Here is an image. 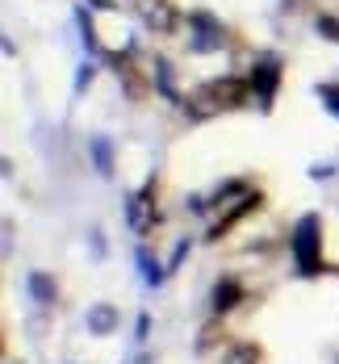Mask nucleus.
<instances>
[{
    "mask_svg": "<svg viewBox=\"0 0 339 364\" xmlns=\"http://www.w3.org/2000/svg\"><path fill=\"white\" fill-rule=\"evenodd\" d=\"M260 205H264V193L252 181H226V184L214 188L210 201H188V210H197V214L214 210V218L205 226V243H222L226 235L239 230L243 218H252Z\"/></svg>",
    "mask_w": 339,
    "mask_h": 364,
    "instance_id": "obj_1",
    "label": "nucleus"
},
{
    "mask_svg": "<svg viewBox=\"0 0 339 364\" xmlns=\"http://www.w3.org/2000/svg\"><path fill=\"white\" fill-rule=\"evenodd\" d=\"M252 101V84L239 80V75H214V80H201L193 92L185 97V117L188 122H210L218 113H235Z\"/></svg>",
    "mask_w": 339,
    "mask_h": 364,
    "instance_id": "obj_2",
    "label": "nucleus"
},
{
    "mask_svg": "<svg viewBox=\"0 0 339 364\" xmlns=\"http://www.w3.org/2000/svg\"><path fill=\"white\" fill-rule=\"evenodd\" d=\"M289 255H294V272L301 281H314L323 272H335V264L323 259V218L318 214H301L289 230Z\"/></svg>",
    "mask_w": 339,
    "mask_h": 364,
    "instance_id": "obj_3",
    "label": "nucleus"
},
{
    "mask_svg": "<svg viewBox=\"0 0 339 364\" xmlns=\"http://www.w3.org/2000/svg\"><path fill=\"white\" fill-rule=\"evenodd\" d=\"M126 222H130V230L139 239H147L151 230L163 222V214H159V176H147L143 188H134L126 197Z\"/></svg>",
    "mask_w": 339,
    "mask_h": 364,
    "instance_id": "obj_4",
    "label": "nucleus"
},
{
    "mask_svg": "<svg viewBox=\"0 0 339 364\" xmlns=\"http://www.w3.org/2000/svg\"><path fill=\"white\" fill-rule=\"evenodd\" d=\"M281 80H285V63H281L272 50H260V55H256V63H252L247 84H252V97H256V105H260L264 113H272V105H276Z\"/></svg>",
    "mask_w": 339,
    "mask_h": 364,
    "instance_id": "obj_5",
    "label": "nucleus"
},
{
    "mask_svg": "<svg viewBox=\"0 0 339 364\" xmlns=\"http://www.w3.org/2000/svg\"><path fill=\"white\" fill-rule=\"evenodd\" d=\"M113 72H117V84H122V92L130 97V101H147L151 92H155V80L147 75V68L139 63V55L134 50H117V55H109Z\"/></svg>",
    "mask_w": 339,
    "mask_h": 364,
    "instance_id": "obj_6",
    "label": "nucleus"
},
{
    "mask_svg": "<svg viewBox=\"0 0 339 364\" xmlns=\"http://www.w3.org/2000/svg\"><path fill=\"white\" fill-rule=\"evenodd\" d=\"M222 21L214 17V13H205V9H193L188 13V50L193 55H214V50H222Z\"/></svg>",
    "mask_w": 339,
    "mask_h": 364,
    "instance_id": "obj_7",
    "label": "nucleus"
},
{
    "mask_svg": "<svg viewBox=\"0 0 339 364\" xmlns=\"http://www.w3.org/2000/svg\"><path fill=\"white\" fill-rule=\"evenodd\" d=\"M226 343H230V331H226V318L222 314H210L201 331L193 335V356L197 360H210V356H222Z\"/></svg>",
    "mask_w": 339,
    "mask_h": 364,
    "instance_id": "obj_8",
    "label": "nucleus"
},
{
    "mask_svg": "<svg viewBox=\"0 0 339 364\" xmlns=\"http://www.w3.org/2000/svg\"><path fill=\"white\" fill-rule=\"evenodd\" d=\"M134 4V13L143 17V26L155 30V34H172L176 26H181V9L172 4V0H130Z\"/></svg>",
    "mask_w": 339,
    "mask_h": 364,
    "instance_id": "obj_9",
    "label": "nucleus"
},
{
    "mask_svg": "<svg viewBox=\"0 0 339 364\" xmlns=\"http://www.w3.org/2000/svg\"><path fill=\"white\" fill-rule=\"evenodd\" d=\"M247 301V289H243V281L239 277H218L214 281V293H210V314H235L239 306Z\"/></svg>",
    "mask_w": 339,
    "mask_h": 364,
    "instance_id": "obj_10",
    "label": "nucleus"
},
{
    "mask_svg": "<svg viewBox=\"0 0 339 364\" xmlns=\"http://www.w3.org/2000/svg\"><path fill=\"white\" fill-rule=\"evenodd\" d=\"M117 327H122V310H117L113 301H92V306H88V314H84V331H88L92 339H109Z\"/></svg>",
    "mask_w": 339,
    "mask_h": 364,
    "instance_id": "obj_11",
    "label": "nucleus"
},
{
    "mask_svg": "<svg viewBox=\"0 0 339 364\" xmlns=\"http://www.w3.org/2000/svg\"><path fill=\"white\" fill-rule=\"evenodd\" d=\"M26 293L34 297L42 310H50V306H59V281L50 277V272H42V268H34L30 277H26Z\"/></svg>",
    "mask_w": 339,
    "mask_h": 364,
    "instance_id": "obj_12",
    "label": "nucleus"
},
{
    "mask_svg": "<svg viewBox=\"0 0 339 364\" xmlns=\"http://www.w3.org/2000/svg\"><path fill=\"white\" fill-rule=\"evenodd\" d=\"M268 352H264L260 339H230L222 352V364H264Z\"/></svg>",
    "mask_w": 339,
    "mask_h": 364,
    "instance_id": "obj_13",
    "label": "nucleus"
},
{
    "mask_svg": "<svg viewBox=\"0 0 339 364\" xmlns=\"http://www.w3.org/2000/svg\"><path fill=\"white\" fill-rule=\"evenodd\" d=\"M134 268H139V277L147 281V289H159V285L168 281V268H163V264L155 259V252H151V247H143V243L134 247Z\"/></svg>",
    "mask_w": 339,
    "mask_h": 364,
    "instance_id": "obj_14",
    "label": "nucleus"
},
{
    "mask_svg": "<svg viewBox=\"0 0 339 364\" xmlns=\"http://www.w3.org/2000/svg\"><path fill=\"white\" fill-rule=\"evenodd\" d=\"M155 92H159L163 101H172V105H185V97H181V88H176V72H172V63H168L163 55H155Z\"/></svg>",
    "mask_w": 339,
    "mask_h": 364,
    "instance_id": "obj_15",
    "label": "nucleus"
},
{
    "mask_svg": "<svg viewBox=\"0 0 339 364\" xmlns=\"http://www.w3.org/2000/svg\"><path fill=\"white\" fill-rule=\"evenodd\" d=\"M88 155H92V168H97V176L113 181V172H117V159H113V139L97 134V139L88 143Z\"/></svg>",
    "mask_w": 339,
    "mask_h": 364,
    "instance_id": "obj_16",
    "label": "nucleus"
},
{
    "mask_svg": "<svg viewBox=\"0 0 339 364\" xmlns=\"http://www.w3.org/2000/svg\"><path fill=\"white\" fill-rule=\"evenodd\" d=\"M75 21H80V38H84V46H88V55H105V46H101V38H97V26H92L88 4L75 9Z\"/></svg>",
    "mask_w": 339,
    "mask_h": 364,
    "instance_id": "obj_17",
    "label": "nucleus"
},
{
    "mask_svg": "<svg viewBox=\"0 0 339 364\" xmlns=\"http://www.w3.org/2000/svg\"><path fill=\"white\" fill-rule=\"evenodd\" d=\"M314 34L339 46V13H314Z\"/></svg>",
    "mask_w": 339,
    "mask_h": 364,
    "instance_id": "obj_18",
    "label": "nucleus"
},
{
    "mask_svg": "<svg viewBox=\"0 0 339 364\" xmlns=\"http://www.w3.org/2000/svg\"><path fill=\"white\" fill-rule=\"evenodd\" d=\"M318 101H323V109L339 117V84H318Z\"/></svg>",
    "mask_w": 339,
    "mask_h": 364,
    "instance_id": "obj_19",
    "label": "nucleus"
},
{
    "mask_svg": "<svg viewBox=\"0 0 339 364\" xmlns=\"http://www.w3.org/2000/svg\"><path fill=\"white\" fill-rule=\"evenodd\" d=\"M188 252H193V239H181V243H176V252H172V259H168V272H176V268L185 264Z\"/></svg>",
    "mask_w": 339,
    "mask_h": 364,
    "instance_id": "obj_20",
    "label": "nucleus"
},
{
    "mask_svg": "<svg viewBox=\"0 0 339 364\" xmlns=\"http://www.w3.org/2000/svg\"><path fill=\"white\" fill-rule=\"evenodd\" d=\"M147 335H151V310H139V318H134V339L147 343Z\"/></svg>",
    "mask_w": 339,
    "mask_h": 364,
    "instance_id": "obj_21",
    "label": "nucleus"
},
{
    "mask_svg": "<svg viewBox=\"0 0 339 364\" xmlns=\"http://www.w3.org/2000/svg\"><path fill=\"white\" fill-rule=\"evenodd\" d=\"M92 63H84V68H80V72H75V97H84V92H88V84H92Z\"/></svg>",
    "mask_w": 339,
    "mask_h": 364,
    "instance_id": "obj_22",
    "label": "nucleus"
},
{
    "mask_svg": "<svg viewBox=\"0 0 339 364\" xmlns=\"http://www.w3.org/2000/svg\"><path fill=\"white\" fill-rule=\"evenodd\" d=\"M92 252H97V259H105V235L92 226Z\"/></svg>",
    "mask_w": 339,
    "mask_h": 364,
    "instance_id": "obj_23",
    "label": "nucleus"
},
{
    "mask_svg": "<svg viewBox=\"0 0 339 364\" xmlns=\"http://www.w3.org/2000/svg\"><path fill=\"white\" fill-rule=\"evenodd\" d=\"M88 4H92V9H101V13H109V9H113V0H88Z\"/></svg>",
    "mask_w": 339,
    "mask_h": 364,
    "instance_id": "obj_24",
    "label": "nucleus"
},
{
    "mask_svg": "<svg viewBox=\"0 0 339 364\" xmlns=\"http://www.w3.org/2000/svg\"><path fill=\"white\" fill-rule=\"evenodd\" d=\"M335 364H339V356H335Z\"/></svg>",
    "mask_w": 339,
    "mask_h": 364,
    "instance_id": "obj_25",
    "label": "nucleus"
}]
</instances>
